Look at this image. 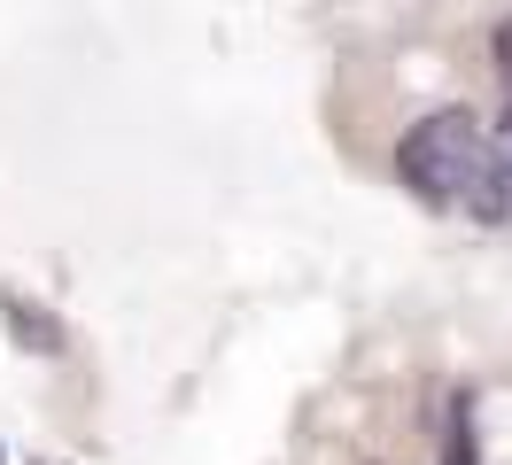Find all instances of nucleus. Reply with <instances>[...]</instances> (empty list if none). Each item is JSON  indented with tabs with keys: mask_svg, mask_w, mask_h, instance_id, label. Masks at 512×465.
Segmentation results:
<instances>
[{
	"mask_svg": "<svg viewBox=\"0 0 512 465\" xmlns=\"http://www.w3.org/2000/svg\"><path fill=\"white\" fill-rule=\"evenodd\" d=\"M396 179L435 210H481L497 217L512 194V155L489 140L474 109H435L396 140Z\"/></svg>",
	"mask_w": 512,
	"mask_h": 465,
	"instance_id": "nucleus-1",
	"label": "nucleus"
},
{
	"mask_svg": "<svg viewBox=\"0 0 512 465\" xmlns=\"http://www.w3.org/2000/svg\"><path fill=\"white\" fill-rule=\"evenodd\" d=\"M443 465H474V411L450 403V434H443Z\"/></svg>",
	"mask_w": 512,
	"mask_h": 465,
	"instance_id": "nucleus-2",
	"label": "nucleus"
},
{
	"mask_svg": "<svg viewBox=\"0 0 512 465\" xmlns=\"http://www.w3.org/2000/svg\"><path fill=\"white\" fill-rule=\"evenodd\" d=\"M505 101H512V31H505Z\"/></svg>",
	"mask_w": 512,
	"mask_h": 465,
	"instance_id": "nucleus-3",
	"label": "nucleus"
}]
</instances>
